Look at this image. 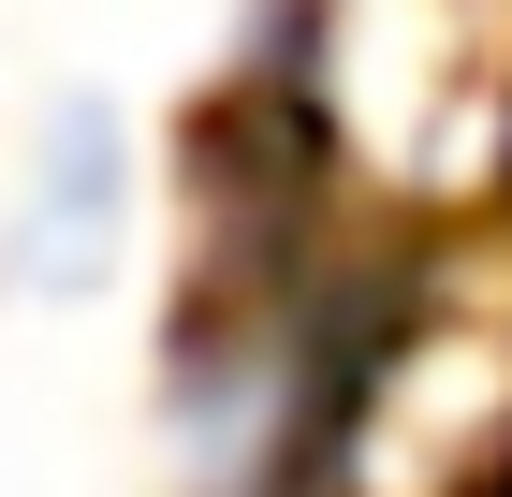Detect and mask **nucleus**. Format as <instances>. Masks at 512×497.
<instances>
[{"label": "nucleus", "mask_w": 512, "mask_h": 497, "mask_svg": "<svg viewBox=\"0 0 512 497\" xmlns=\"http://www.w3.org/2000/svg\"><path fill=\"white\" fill-rule=\"evenodd\" d=\"M118 220H132V132L118 103H59L30 147V205H15V278L30 293H88V278L118 264Z\"/></svg>", "instance_id": "f257e3e1"}]
</instances>
